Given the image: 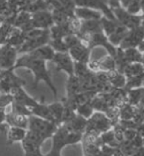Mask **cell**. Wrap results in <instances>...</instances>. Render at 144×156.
Instances as JSON below:
<instances>
[{
	"label": "cell",
	"mask_w": 144,
	"mask_h": 156,
	"mask_svg": "<svg viewBox=\"0 0 144 156\" xmlns=\"http://www.w3.org/2000/svg\"><path fill=\"white\" fill-rule=\"evenodd\" d=\"M127 33H128V29L125 26H122L121 24H118L116 31H114L112 35H110L108 37V40L114 47L118 48Z\"/></svg>",
	"instance_id": "obj_19"
},
{
	"label": "cell",
	"mask_w": 144,
	"mask_h": 156,
	"mask_svg": "<svg viewBox=\"0 0 144 156\" xmlns=\"http://www.w3.org/2000/svg\"><path fill=\"white\" fill-rule=\"evenodd\" d=\"M51 62L56 71H63L68 76L74 75V60L68 52H55Z\"/></svg>",
	"instance_id": "obj_8"
},
{
	"label": "cell",
	"mask_w": 144,
	"mask_h": 156,
	"mask_svg": "<svg viewBox=\"0 0 144 156\" xmlns=\"http://www.w3.org/2000/svg\"><path fill=\"white\" fill-rule=\"evenodd\" d=\"M123 74H125L126 79L142 75L144 74V67L142 63L140 62L129 63L126 65V67L125 68V70H123Z\"/></svg>",
	"instance_id": "obj_24"
},
{
	"label": "cell",
	"mask_w": 144,
	"mask_h": 156,
	"mask_svg": "<svg viewBox=\"0 0 144 156\" xmlns=\"http://www.w3.org/2000/svg\"><path fill=\"white\" fill-rule=\"evenodd\" d=\"M57 128H58V126L55 122L47 121L46 119L37 117L34 115L29 117L28 130H31L46 139L51 138Z\"/></svg>",
	"instance_id": "obj_2"
},
{
	"label": "cell",
	"mask_w": 144,
	"mask_h": 156,
	"mask_svg": "<svg viewBox=\"0 0 144 156\" xmlns=\"http://www.w3.org/2000/svg\"><path fill=\"white\" fill-rule=\"evenodd\" d=\"M49 40H51V35H49V29H48V30L44 31L43 35L37 37V38L25 41L22 44V46L17 48L18 55H24V53H29L35 51L36 48L44 46V44H47Z\"/></svg>",
	"instance_id": "obj_9"
},
{
	"label": "cell",
	"mask_w": 144,
	"mask_h": 156,
	"mask_svg": "<svg viewBox=\"0 0 144 156\" xmlns=\"http://www.w3.org/2000/svg\"><path fill=\"white\" fill-rule=\"evenodd\" d=\"M131 1H132V0H120V3H121V7L126 8L127 6H128V4H129Z\"/></svg>",
	"instance_id": "obj_34"
},
{
	"label": "cell",
	"mask_w": 144,
	"mask_h": 156,
	"mask_svg": "<svg viewBox=\"0 0 144 156\" xmlns=\"http://www.w3.org/2000/svg\"><path fill=\"white\" fill-rule=\"evenodd\" d=\"M14 102L11 93H0V109H7Z\"/></svg>",
	"instance_id": "obj_29"
},
{
	"label": "cell",
	"mask_w": 144,
	"mask_h": 156,
	"mask_svg": "<svg viewBox=\"0 0 144 156\" xmlns=\"http://www.w3.org/2000/svg\"><path fill=\"white\" fill-rule=\"evenodd\" d=\"M143 27H144V26H143Z\"/></svg>",
	"instance_id": "obj_39"
},
{
	"label": "cell",
	"mask_w": 144,
	"mask_h": 156,
	"mask_svg": "<svg viewBox=\"0 0 144 156\" xmlns=\"http://www.w3.org/2000/svg\"><path fill=\"white\" fill-rule=\"evenodd\" d=\"M143 145H144V137H143Z\"/></svg>",
	"instance_id": "obj_38"
},
{
	"label": "cell",
	"mask_w": 144,
	"mask_h": 156,
	"mask_svg": "<svg viewBox=\"0 0 144 156\" xmlns=\"http://www.w3.org/2000/svg\"><path fill=\"white\" fill-rule=\"evenodd\" d=\"M79 38L83 41L84 44H86L90 50H93L97 47H102L107 50L108 51V55L114 56L117 53V48L116 47H114L112 44L109 42L108 37H107L103 31H99L96 33H93V34L90 35H86V36H82Z\"/></svg>",
	"instance_id": "obj_3"
},
{
	"label": "cell",
	"mask_w": 144,
	"mask_h": 156,
	"mask_svg": "<svg viewBox=\"0 0 144 156\" xmlns=\"http://www.w3.org/2000/svg\"><path fill=\"white\" fill-rule=\"evenodd\" d=\"M58 2L63 6V8H65L67 11L71 12V13L74 14V9H75V1L74 0H58Z\"/></svg>",
	"instance_id": "obj_32"
},
{
	"label": "cell",
	"mask_w": 144,
	"mask_h": 156,
	"mask_svg": "<svg viewBox=\"0 0 144 156\" xmlns=\"http://www.w3.org/2000/svg\"><path fill=\"white\" fill-rule=\"evenodd\" d=\"M98 64V72L99 71H112L116 70V61L114 56L108 55L107 56H103L102 58L97 60Z\"/></svg>",
	"instance_id": "obj_23"
},
{
	"label": "cell",
	"mask_w": 144,
	"mask_h": 156,
	"mask_svg": "<svg viewBox=\"0 0 144 156\" xmlns=\"http://www.w3.org/2000/svg\"><path fill=\"white\" fill-rule=\"evenodd\" d=\"M22 143V148L24 150L25 156H42V145L39 144L35 141L31 140V139L27 138L25 136V138L21 141Z\"/></svg>",
	"instance_id": "obj_18"
},
{
	"label": "cell",
	"mask_w": 144,
	"mask_h": 156,
	"mask_svg": "<svg viewBox=\"0 0 144 156\" xmlns=\"http://www.w3.org/2000/svg\"><path fill=\"white\" fill-rule=\"evenodd\" d=\"M141 19H142V24H141V25L144 26V13L141 15Z\"/></svg>",
	"instance_id": "obj_36"
},
{
	"label": "cell",
	"mask_w": 144,
	"mask_h": 156,
	"mask_svg": "<svg viewBox=\"0 0 144 156\" xmlns=\"http://www.w3.org/2000/svg\"><path fill=\"white\" fill-rule=\"evenodd\" d=\"M144 40V27L142 25L128 30V33L122 40L120 47L122 50L129 48H137L138 44Z\"/></svg>",
	"instance_id": "obj_10"
},
{
	"label": "cell",
	"mask_w": 144,
	"mask_h": 156,
	"mask_svg": "<svg viewBox=\"0 0 144 156\" xmlns=\"http://www.w3.org/2000/svg\"><path fill=\"white\" fill-rule=\"evenodd\" d=\"M31 20H32V23H33V25H34V27L38 29L48 30L52 25H54L51 12L49 10L35 12V13L32 14Z\"/></svg>",
	"instance_id": "obj_12"
},
{
	"label": "cell",
	"mask_w": 144,
	"mask_h": 156,
	"mask_svg": "<svg viewBox=\"0 0 144 156\" xmlns=\"http://www.w3.org/2000/svg\"><path fill=\"white\" fill-rule=\"evenodd\" d=\"M48 108L51 110V113L53 117L54 122L59 126L61 125V122H62V117H63V112H64L63 102H55V103L49 104Z\"/></svg>",
	"instance_id": "obj_22"
},
{
	"label": "cell",
	"mask_w": 144,
	"mask_h": 156,
	"mask_svg": "<svg viewBox=\"0 0 144 156\" xmlns=\"http://www.w3.org/2000/svg\"><path fill=\"white\" fill-rule=\"evenodd\" d=\"M48 44L55 52H68V48L64 39H51Z\"/></svg>",
	"instance_id": "obj_28"
},
{
	"label": "cell",
	"mask_w": 144,
	"mask_h": 156,
	"mask_svg": "<svg viewBox=\"0 0 144 156\" xmlns=\"http://www.w3.org/2000/svg\"><path fill=\"white\" fill-rule=\"evenodd\" d=\"M17 58V48L7 44L0 46V69H13Z\"/></svg>",
	"instance_id": "obj_7"
},
{
	"label": "cell",
	"mask_w": 144,
	"mask_h": 156,
	"mask_svg": "<svg viewBox=\"0 0 144 156\" xmlns=\"http://www.w3.org/2000/svg\"><path fill=\"white\" fill-rule=\"evenodd\" d=\"M140 6H141V12L144 13V0H140Z\"/></svg>",
	"instance_id": "obj_35"
},
{
	"label": "cell",
	"mask_w": 144,
	"mask_h": 156,
	"mask_svg": "<svg viewBox=\"0 0 144 156\" xmlns=\"http://www.w3.org/2000/svg\"><path fill=\"white\" fill-rule=\"evenodd\" d=\"M92 72L93 71L89 68L87 63L74 62V75L77 76L80 80L86 79Z\"/></svg>",
	"instance_id": "obj_27"
},
{
	"label": "cell",
	"mask_w": 144,
	"mask_h": 156,
	"mask_svg": "<svg viewBox=\"0 0 144 156\" xmlns=\"http://www.w3.org/2000/svg\"><path fill=\"white\" fill-rule=\"evenodd\" d=\"M68 53L72 57L74 62H81V63L88 64V62L90 61L91 50L86 46V44H84V42H81L69 48Z\"/></svg>",
	"instance_id": "obj_11"
},
{
	"label": "cell",
	"mask_w": 144,
	"mask_h": 156,
	"mask_svg": "<svg viewBox=\"0 0 144 156\" xmlns=\"http://www.w3.org/2000/svg\"><path fill=\"white\" fill-rule=\"evenodd\" d=\"M11 94L14 98V102L26 106L30 110L39 104V101H37L35 98H33L32 96L29 95V94L25 91L24 87H17L13 89L11 91Z\"/></svg>",
	"instance_id": "obj_13"
},
{
	"label": "cell",
	"mask_w": 144,
	"mask_h": 156,
	"mask_svg": "<svg viewBox=\"0 0 144 156\" xmlns=\"http://www.w3.org/2000/svg\"><path fill=\"white\" fill-rule=\"evenodd\" d=\"M113 122L104 112L93 113L92 116L87 120V126L85 131L95 133L100 135L101 133L111 129Z\"/></svg>",
	"instance_id": "obj_4"
},
{
	"label": "cell",
	"mask_w": 144,
	"mask_h": 156,
	"mask_svg": "<svg viewBox=\"0 0 144 156\" xmlns=\"http://www.w3.org/2000/svg\"><path fill=\"white\" fill-rule=\"evenodd\" d=\"M6 122L9 126H18V128L28 129L29 117L16 114L10 111V112L6 113Z\"/></svg>",
	"instance_id": "obj_16"
},
{
	"label": "cell",
	"mask_w": 144,
	"mask_h": 156,
	"mask_svg": "<svg viewBox=\"0 0 144 156\" xmlns=\"http://www.w3.org/2000/svg\"><path fill=\"white\" fill-rule=\"evenodd\" d=\"M26 81L15 74L14 69H5L2 71L0 79V93H11V91L17 87H24Z\"/></svg>",
	"instance_id": "obj_5"
},
{
	"label": "cell",
	"mask_w": 144,
	"mask_h": 156,
	"mask_svg": "<svg viewBox=\"0 0 144 156\" xmlns=\"http://www.w3.org/2000/svg\"><path fill=\"white\" fill-rule=\"evenodd\" d=\"M131 156H144V145L141 146V147H139V148H137L132 153V155H131Z\"/></svg>",
	"instance_id": "obj_33"
},
{
	"label": "cell",
	"mask_w": 144,
	"mask_h": 156,
	"mask_svg": "<svg viewBox=\"0 0 144 156\" xmlns=\"http://www.w3.org/2000/svg\"><path fill=\"white\" fill-rule=\"evenodd\" d=\"M74 16L79 19L80 21H86V20H101L103 14L97 10L91 9V8L75 7Z\"/></svg>",
	"instance_id": "obj_14"
},
{
	"label": "cell",
	"mask_w": 144,
	"mask_h": 156,
	"mask_svg": "<svg viewBox=\"0 0 144 156\" xmlns=\"http://www.w3.org/2000/svg\"><path fill=\"white\" fill-rule=\"evenodd\" d=\"M6 109H0V131L5 134L9 128V126L6 122Z\"/></svg>",
	"instance_id": "obj_31"
},
{
	"label": "cell",
	"mask_w": 144,
	"mask_h": 156,
	"mask_svg": "<svg viewBox=\"0 0 144 156\" xmlns=\"http://www.w3.org/2000/svg\"><path fill=\"white\" fill-rule=\"evenodd\" d=\"M100 21H101L102 30L107 37L112 35L113 33L116 31V29L118 26V24H120L118 21H116V20L109 19V18L105 17V16H103Z\"/></svg>",
	"instance_id": "obj_26"
},
{
	"label": "cell",
	"mask_w": 144,
	"mask_h": 156,
	"mask_svg": "<svg viewBox=\"0 0 144 156\" xmlns=\"http://www.w3.org/2000/svg\"><path fill=\"white\" fill-rule=\"evenodd\" d=\"M18 68H27L33 73V75H34L33 87L34 88L38 87L40 81H44L48 86V88L51 89L54 97H57V88L52 82L51 73L47 69V61L36 58V57L32 56L30 53H24V55H21L20 57H18L13 67L14 70Z\"/></svg>",
	"instance_id": "obj_1"
},
{
	"label": "cell",
	"mask_w": 144,
	"mask_h": 156,
	"mask_svg": "<svg viewBox=\"0 0 144 156\" xmlns=\"http://www.w3.org/2000/svg\"><path fill=\"white\" fill-rule=\"evenodd\" d=\"M66 90H67V98H71L73 96H75L76 94L82 91L81 80L75 75L68 76V80L66 83Z\"/></svg>",
	"instance_id": "obj_21"
},
{
	"label": "cell",
	"mask_w": 144,
	"mask_h": 156,
	"mask_svg": "<svg viewBox=\"0 0 144 156\" xmlns=\"http://www.w3.org/2000/svg\"><path fill=\"white\" fill-rule=\"evenodd\" d=\"M29 53H30L32 56L36 57V58L42 59L47 62V61H52L55 55V51H53V48L47 44H44V46L36 48L35 51H33Z\"/></svg>",
	"instance_id": "obj_17"
},
{
	"label": "cell",
	"mask_w": 144,
	"mask_h": 156,
	"mask_svg": "<svg viewBox=\"0 0 144 156\" xmlns=\"http://www.w3.org/2000/svg\"><path fill=\"white\" fill-rule=\"evenodd\" d=\"M76 7H87L101 12L105 17L116 20L113 11L108 4V0H74ZM117 21V20H116Z\"/></svg>",
	"instance_id": "obj_6"
},
{
	"label": "cell",
	"mask_w": 144,
	"mask_h": 156,
	"mask_svg": "<svg viewBox=\"0 0 144 156\" xmlns=\"http://www.w3.org/2000/svg\"><path fill=\"white\" fill-rule=\"evenodd\" d=\"M126 11L130 14L133 15H139V13L141 12V6H140V0H132L128 6L126 8Z\"/></svg>",
	"instance_id": "obj_30"
},
{
	"label": "cell",
	"mask_w": 144,
	"mask_h": 156,
	"mask_svg": "<svg viewBox=\"0 0 144 156\" xmlns=\"http://www.w3.org/2000/svg\"><path fill=\"white\" fill-rule=\"evenodd\" d=\"M27 134V129L18 126H9L6 133V144L11 145L16 142H21Z\"/></svg>",
	"instance_id": "obj_15"
},
{
	"label": "cell",
	"mask_w": 144,
	"mask_h": 156,
	"mask_svg": "<svg viewBox=\"0 0 144 156\" xmlns=\"http://www.w3.org/2000/svg\"><path fill=\"white\" fill-rule=\"evenodd\" d=\"M108 79L111 85L114 88H125L126 83V78L125 74L121 72H118V70L107 71Z\"/></svg>",
	"instance_id": "obj_20"
},
{
	"label": "cell",
	"mask_w": 144,
	"mask_h": 156,
	"mask_svg": "<svg viewBox=\"0 0 144 156\" xmlns=\"http://www.w3.org/2000/svg\"><path fill=\"white\" fill-rule=\"evenodd\" d=\"M123 51V55L125 57V60L127 63H135V62H140L142 61L143 53H141L137 50V48H125Z\"/></svg>",
	"instance_id": "obj_25"
},
{
	"label": "cell",
	"mask_w": 144,
	"mask_h": 156,
	"mask_svg": "<svg viewBox=\"0 0 144 156\" xmlns=\"http://www.w3.org/2000/svg\"><path fill=\"white\" fill-rule=\"evenodd\" d=\"M2 71H3V69H0V79H1V76H2Z\"/></svg>",
	"instance_id": "obj_37"
}]
</instances>
